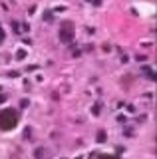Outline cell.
Masks as SVG:
<instances>
[{
    "label": "cell",
    "instance_id": "cell-2",
    "mask_svg": "<svg viewBox=\"0 0 157 159\" xmlns=\"http://www.w3.org/2000/svg\"><path fill=\"white\" fill-rule=\"evenodd\" d=\"M72 38H74V26L70 22H64V26L60 30V40H62V42H70Z\"/></svg>",
    "mask_w": 157,
    "mask_h": 159
},
{
    "label": "cell",
    "instance_id": "cell-1",
    "mask_svg": "<svg viewBox=\"0 0 157 159\" xmlns=\"http://www.w3.org/2000/svg\"><path fill=\"white\" fill-rule=\"evenodd\" d=\"M16 125H18V113L14 112V109H4V112H0V129L12 131Z\"/></svg>",
    "mask_w": 157,
    "mask_h": 159
},
{
    "label": "cell",
    "instance_id": "cell-3",
    "mask_svg": "<svg viewBox=\"0 0 157 159\" xmlns=\"http://www.w3.org/2000/svg\"><path fill=\"white\" fill-rule=\"evenodd\" d=\"M99 159H118V157H113V155H102Z\"/></svg>",
    "mask_w": 157,
    "mask_h": 159
},
{
    "label": "cell",
    "instance_id": "cell-4",
    "mask_svg": "<svg viewBox=\"0 0 157 159\" xmlns=\"http://www.w3.org/2000/svg\"><path fill=\"white\" fill-rule=\"evenodd\" d=\"M2 40H4V30L0 28V42H2Z\"/></svg>",
    "mask_w": 157,
    "mask_h": 159
}]
</instances>
